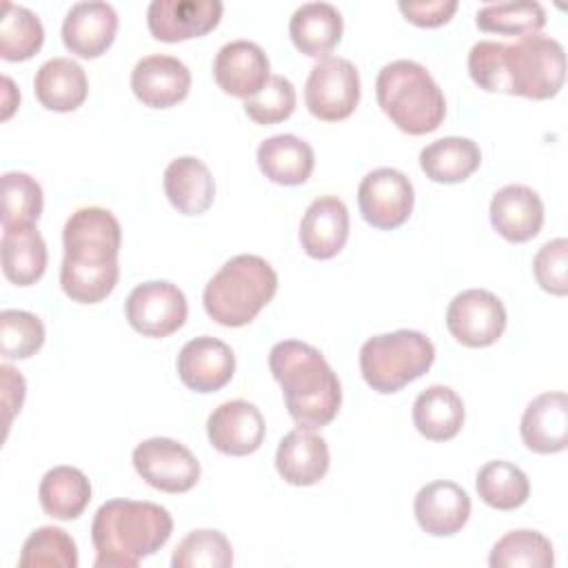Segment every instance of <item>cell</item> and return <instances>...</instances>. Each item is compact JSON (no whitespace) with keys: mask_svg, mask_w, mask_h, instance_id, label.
Instances as JSON below:
<instances>
[{"mask_svg":"<svg viewBox=\"0 0 568 568\" xmlns=\"http://www.w3.org/2000/svg\"><path fill=\"white\" fill-rule=\"evenodd\" d=\"M468 73L488 93L548 100L566 78V53L559 40L530 33L515 42L479 40L468 51Z\"/></svg>","mask_w":568,"mask_h":568,"instance_id":"1","label":"cell"},{"mask_svg":"<svg viewBox=\"0 0 568 568\" xmlns=\"http://www.w3.org/2000/svg\"><path fill=\"white\" fill-rule=\"evenodd\" d=\"M64 257L60 286L71 302L98 304L113 293L120 277L122 226L104 206L75 209L62 229Z\"/></svg>","mask_w":568,"mask_h":568,"instance_id":"2","label":"cell"},{"mask_svg":"<svg viewBox=\"0 0 568 568\" xmlns=\"http://www.w3.org/2000/svg\"><path fill=\"white\" fill-rule=\"evenodd\" d=\"M268 368L282 388L291 419L300 428L317 430L337 417L342 384L315 346L282 339L268 353Z\"/></svg>","mask_w":568,"mask_h":568,"instance_id":"3","label":"cell"},{"mask_svg":"<svg viewBox=\"0 0 568 568\" xmlns=\"http://www.w3.org/2000/svg\"><path fill=\"white\" fill-rule=\"evenodd\" d=\"M173 532L171 513L153 501L109 499L91 521L95 568H135Z\"/></svg>","mask_w":568,"mask_h":568,"instance_id":"4","label":"cell"},{"mask_svg":"<svg viewBox=\"0 0 568 568\" xmlns=\"http://www.w3.org/2000/svg\"><path fill=\"white\" fill-rule=\"evenodd\" d=\"M275 293V268L260 255L242 253L224 262L206 282L202 304L213 322L240 328L251 324Z\"/></svg>","mask_w":568,"mask_h":568,"instance_id":"5","label":"cell"},{"mask_svg":"<svg viewBox=\"0 0 568 568\" xmlns=\"http://www.w3.org/2000/svg\"><path fill=\"white\" fill-rule=\"evenodd\" d=\"M375 95L382 111L408 135L433 133L446 118L444 91L415 60L384 64L375 80Z\"/></svg>","mask_w":568,"mask_h":568,"instance_id":"6","label":"cell"},{"mask_svg":"<svg viewBox=\"0 0 568 568\" xmlns=\"http://www.w3.org/2000/svg\"><path fill=\"white\" fill-rule=\"evenodd\" d=\"M435 362L433 342L410 328L368 337L359 348V371L364 382L382 395L402 390Z\"/></svg>","mask_w":568,"mask_h":568,"instance_id":"7","label":"cell"},{"mask_svg":"<svg viewBox=\"0 0 568 568\" xmlns=\"http://www.w3.org/2000/svg\"><path fill=\"white\" fill-rule=\"evenodd\" d=\"M362 82L357 67L339 55L320 58L306 78L304 102L311 115L324 122L346 120L359 104Z\"/></svg>","mask_w":568,"mask_h":568,"instance_id":"8","label":"cell"},{"mask_svg":"<svg viewBox=\"0 0 568 568\" xmlns=\"http://www.w3.org/2000/svg\"><path fill=\"white\" fill-rule=\"evenodd\" d=\"M131 459L135 473L162 493H186L200 481L197 457L171 437H149L140 442Z\"/></svg>","mask_w":568,"mask_h":568,"instance_id":"9","label":"cell"},{"mask_svg":"<svg viewBox=\"0 0 568 568\" xmlns=\"http://www.w3.org/2000/svg\"><path fill=\"white\" fill-rule=\"evenodd\" d=\"M124 315L131 328L140 335L169 337L184 326L189 304L182 288L175 284L166 280H149L129 293Z\"/></svg>","mask_w":568,"mask_h":568,"instance_id":"10","label":"cell"},{"mask_svg":"<svg viewBox=\"0 0 568 568\" xmlns=\"http://www.w3.org/2000/svg\"><path fill=\"white\" fill-rule=\"evenodd\" d=\"M357 204L362 217L371 226L379 231H393L402 226L413 213V182L399 169H373L362 178L357 186Z\"/></svg>","mask_w":568,"mask_h":568,"instance_id":"11","label":"cell"},{"mask_svg":"<svg viewBox=\"0 0 568 568\" xmlns=\"http://www.w3.org/2000/svg\"><path fill=\"white\" fill-rule=\"evenodd\" d=\"M506 320L504 302L486 288H466L446 308L448 333L468 348L495 344L506 328Z\"/></svg>","mask_w":568,"mask_h":568,"instance_id":"12","label":"cell"},{"mask_svg":"<svg viewBox=\"0 0 568 568\" xmlns=\"http://www.w3.org/2000/svg\"><path fill=\"white\" fill-rule=\"evenodd\" d=\"M222 11L220 0H153L146 9V24L160 42H184L213 31Z\"/></svg>","mask_w":568,"mask_h":568,"instance_id":"13","label":"cell"},{"mask_svg":"<svg viewBox=\"0 0 568 568\" xmlns=\"http://www.w3.org/2000/svg\"><path fill=\"white\" fill-rule=\"evenodd\" d=\"M264 417L260 408L246 399H231L213 408L206 419V435L211 446L231 457L255 453L264 442Z\"/></svg>","mask_w":568,"mask_h":568,"instance_id":"14","label":"cell"},{"mask_svg":"<svg viewBox=\"0 0 568 568\" xmlns=\"http://www.w3.org/2000/svg\"><path fill=\"white\" fill-rule=\"evenodd\" d=\"M213 78L224 93L248 100L268 82L271 62L260 44L251 40H231L215 53Z\"/></svg>","mask_w":568,"mask_h":568,"instance_id":"15","label":"cell"},{"mask_svg":"<svg viewBox=\"0 0 568 568\" xmlns=\"http://www.w3.org/2000/svg\"><path fill=\"white\" fill-rule=\"evenodd\" d=\"M175 366L186 388L195 393H215L233 379L235 355L226 342L200 335L180 348Z\"/></svg>","mask_w":568,"mask_h":568,"instance_id":"16","label":"cell"},{"mask_svg":"<svg viewBox=\"0 0 568 568\" xmlns=\"http://www.w3.org/2000/svg\"><path fill=\"white\" fill-rule=\"evenodd\" d=\"M191 89L189 67L164 53H151L135 62L131 71L133 95L151 109H169L182 102Z\"/></svg>","mask_w":568,"mask_h":568,"instance_id":"17","label":"cell"},{"mask_svg":"<svg viewBox=\"0 0 568 568\" xmlns=\"http://www.w3.org/2000/svg\"><path fill=\"white\" fill-rule=\"evenodd\" d=\"M118 13L104 0L75 2L62 20V42L78 58H100L115 40Z\"/></svg>","mask_w":568,"mask_h":568,"instance_id":"18","label":"cell"},{"mask_svg":"<svg viewBox=\"0 0 568 568\" xmlns=\"http://www.w3.org/2000/svg\"><path fill=\"white\" fill-rule=\"evenodd\" d=\"M351 231V217L346 204L337 195L315 197L300 222V244L313 260L335 257Z\"/></svg>","mask_w":568,"mask_h":568,"instance_id":"19","label":"cell"},{"mask_svg":"<svg viewBox=\"0 0 568 568\" xmlns=\"http://www.w3.org/2000/svg\"><path fill=\"white\" fill-rule=\"evenodd\" d=\"M419 528L433 537H450L459 532L470 517V497L455 481H430L422 486L413 501Z\"/></svg>","mask_w":568,"mask_h":568,"instance_id":"20","label":"cell"},{"mask_svg":"<svg viewBox=\"0 0 568 568\" xmlns=\"http://www.w3.org/2000/svg\"><path fill=\"white\" fill-rule=\"evenodd\" d=\"M521 442L539 455L561 453L568 446V397L564 390L541 393L528 402L521 424Z\"/></svg>","mask_w":568,"mask_h":568,"instance_id":"21","label":"cell"},{"mask_svg":"<svg viewBox=\"0 0 568 568\" xmlns=\"http://www.w3.org/2000/svg\"><path fill=\"white\" fill-rule=\"evenodd\" d=\"M490 224L508 242L532 240L544 224V202L526 184H506L490 200Z\"/></svg>","mask_w":568,"mask_h":568,"instance_id":"22","label":"cell"},{"mask_svg":"<svg viewBox=\"0 0 568 568\" xmlns=\"http://www.w3.org/2000/svg\"><path fill=\"white\" fill-rule=\"evenodd\" d=\"M331 464L328 444L322 435L308 428L288 430L275 450V468L280 477L291 486L317 484Z\"/></svg>","mask_w":568,"mask_h":568,"instance_id":"23","label":"cell"},{"mask_svg":"<svg viewBox=\"0 0 568 568\" xmlns=\"http://www.w3.org/2000/svg\"><path fill=\"white\" fill-rule=\"evenodd\" d=\"M164 193L182 215H202L215 200V180L195 155H180L164 169Z\"/></svg>","mask_w":568,"mask_h":568,"instance_id":"24","label":"cell"},{"mask_svg":"<svg viewBox=\"0 0 568 568\" xmlns=\"http://www.w3.org/2000/svg\"><path fill=\"white\" fill-rule=\"evenodd\" d=\"M33 91L44 109L69 113L87 100L89 80L75 60L60 55L40 64L33 75Z\"/></svg>","mask_w":568,"mask_h":568,"instance_id":"25","label":"cell"},{"mask_svg":"<svg viewBox=\"0 0 568 568\" xmlns=\"http://www.w3.org/2000/svg\"><path fill=\"white\" fill-rule=\"evenodd\" d=\"M344 20L331 2H304L288 22V33L295 49L311 58H326L342 40Z\"/></svg>","mask_w":568,"mask_h":568,"instance_id":"26","label":"cell"},{"mask_svg":"<svg viewBox=\"0 0 568 568\" xmlns=\"http://www.w3.org/2000/svg\"><path fill=\"white\" fill-rule=\"evenodd\" d=\"M257 164L266 180L282 186H297L311 178L315 153L306 140L293 133H280L260 142Z\"/></svg>","mask_w":568,"mask_h":568,"instance_id":"27","label":"cell"},{"mask_svg":"<svg viewBox=\"0 0 568 568\" xmlns=\"http://www.w3.org/2000/svg\"><path fill=\"white\" fill-rule=\"evenodd\" d=\"M2 273L16 286L36 284L47 271V244L36 224L2 229Z\"/></svg>","mask_w":568,"mask_h":568,"instance_id":"28","label":"cell"},{"mask_svg":"<svg viewBox=\"0 0 568 568\" xmlns=\"http://www.w3.org/2000/svg\"><path fill=\"white\" fill-rule=\"evenodd\" d=\"M466 408L462 397L444 384L424 388L413 402V424L430 442H448L464 426Z\"/></svg>","mask_w":568,"mask_h":568,"instance_id":"29","label":"cell"},{"mask_svg":"<svg viewBox=\"0 0 568 568\" xmlns=\"http://www.w3.org/2000/svg\"><path fill=\"white\" fill-rule=\"evenodd\" d=\"M481 164L479 144L470 138L448 135L426 144L419 151V166L428 180L457 184L468 180Z\"/></svg>","mask_w":568,"mask_h":568,"instance_id":"30","label":"cell"},{"mask_svg":"<svg viewBox=\"0 0 568 568\" xmlns=\"http://www.w3.org/2000/svg\"><path fill=\"white\" fill-rule=\"evenodd\" d=\"M38 501L53 519H78L91 501V481L75 466H53L40 479Z\"/></svg>","mask_w":568,"mask_h":568,"instance_id":"31","label":"cell"},{"mask_svg":"<svg viewBox=\"0 0 568 568\" xmlns=\"http://www.w3.org/2000/svg\"><path fill=\"white\" fill-rule=\"evenodd\" d=\"M475 488L479 499L495 510H515L524 506L530 495L528 475L506 459L486 462L477 470Z\"/></svg>","mask_w":568,"mask_h":568,"instance_id":"32","label":"cell"},{"mask_svg":"<svg viewBox=\"0 0 568 568\" xmlns=\"http://www.w3.org/2000/svg\"><path fill=\"white\" fill-rule=\"evenodd\" d=\"M488 564L490 568H552L555 550L539 530L519 528L495 541Z\"/></svg>","mask_w":568,"mask_h":568,"instance_id":"33","label":"cell"},{"mask_svg":"<svg viewBox=\"0 0 568 568\" xmlns=\"http://www.w3.org/2000/svg\"><path fill=\"white\" fill-rule=\"evenodd\" d=\"M44 42V27L40 18L22 7L7 2L0 18V58L7 62H22L33 58Z\"/></svg>","mask_w":568,"mask_h":568,"instance_id":"34","label":"cell"},{"mask_svg":"<svg viewBox=\"0 0 568 568\" xmlns=\"http://www.w3.org/2000/svg\"><path fill=\"white\" fill-rule=\"evenodd\" d=\"M475 22L486 33L530 36L546 27V9L537 0L488 2L477 9Z\"/></svg>","mask_w":568,"mask_h":568,"instance_id":"35","label":"cell"},{"mask_svg":"<svg viewBox=\"0 0 568 568\" xmlns=\"http://www.w3.org/2000/svg\"><path fill=\"white\" fill-rule=\"evenodd\" d=\"M20 568H75L78 546L75 539L58 526L36 528L22 544Z\"/></svg>","mask_w":568,"mask_h":568,"instance_id":"36","label":"cell"},{"mask_svg":"<svg viewBox=\"0 0 568 568\" xmlns=\"http://www.w3.org/2000/svg\"><path fill=\"white\" fill-rule=\"evenodd\" d=\"M233 564V546L224 532L213 528L191 530L175 546L173 568H229Z\"/></svg>","mask_w":568,"mask_h":568,"instance_id":"37","label":"cell"},{"mask_svg":"<svg viewBox=\"0 0 568 568\" xmlns=\"http://www.w3.org/2000/svg\"><path fill=\"white\" fill-rule=\"evenodd\" d=\"M44 206L42 186L24 171L2 175V229L36 224Z\"/></svg>","mask_w":568,"mask_h":568,"instance_id":"38","label":"cell"},{"mask_svg":"<svg viewBox=\"0 0 568 568\" xmlns=\"http://www.w3.org/2000/svg\"><path fill=\"white\" fill-rule=\"evenodd\" d=\"M44 344V324L20 308L0 311V353L4 359H29Z\"/></svg>","mask_w":568,"mask_h":568,"instance_id":"39","label":"cell"},{"mask_svg":"<svg viewBox=\"0 0 568 568\" xmlns=\"http://www.w3.org/2000/svg\"><path fill=\"white\" fill-rule=\"evenodd\" d=\"M297 93L293 82L284 75H271L257 95L244 100V113L255 124H277L293 115Z\"/></svg>","mask_w":568,"mask_h":568,"instance_id":"40","label":"cell"},{"mask_svg":"<svg viewBox=\"0 0 568 568\" xmlns=\"http://www.w3.org/2000/svg\"><path fill=\"white\" fill-rule=\"evenodd\" d=\"M532 273L546 293L564 297L568 293V240H548L532 260Z\"/></svg>","mask_w":568,"mask_h":568,"instance_id":"41","label":"cell"},{"mask_svg":"<svg viewBox=\"0 0 568 568\" xmlns=\"http://www.w3.org/2000/svg\"><path fill=\"white\" fill-rule=\"evenodd\" d=\"M397 9L404 13V18L417 27H442L446 24L453 13L457 11V0H426V2H406L399 0Z\"/></svg>","mask_w":568,"mask_h":568,"instance_id":"42","label":"cell"},{"mask_svg":"<svg viewBox=\"0 0 568 568\" xmlns=\"http://www.w3.org/2000/svg\"><path fill=\"white\" fill-rule=\"evenodd\" d=\"M0 375H2V404H4V426L9 430L13 417L22 410L24 404V395H27V384L24 377L20 375V371H16L9 364L0 366Z\"/></svg>","mask_w":568,"mask_h":568,"instance_id":"43","label":"cell"},{"mask_svg":"<svg viewBox=\"0 0 568 568\" xmlns=\"http://www.w3.org/2000/svg\"><path fill=\"white\" fill-rule=\"evenodd\" d=\"M18 104H20V91L13 87V80L9 75H2V120H9Z\"/></svg>","mask_w":568,"mask_h":568,"instance_id":"44","label":"cell"}]
</instances>
